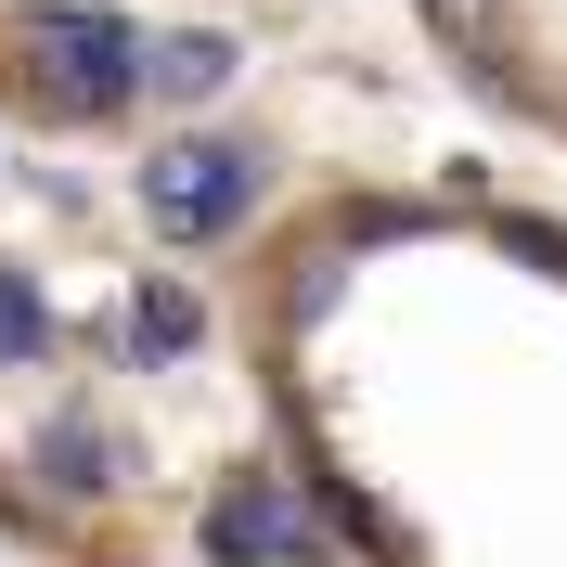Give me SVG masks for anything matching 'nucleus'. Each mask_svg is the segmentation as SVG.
Listing matches in <instances>:
<instances>
[{
	"label": "nucleus",
	"mask_w": 567,
	"mask_h": 567,
	"mask_svg": "<svg viewBox=\"0 0 567 567\" xmlns=\"http://www.w3.org/2000/svg\"><path fill=\"white\" fill-rule=\"evenodd\" d=\"M246 207H258V155H246V142H168V155L142 168V219L181 233V246L233 233Z\"/></svg>",
	"instance_id": "1"
},
{
	"label": "nucleus",
	"mask_w": 567,
	"mask_h": 567,
	"mask_svg": "<svg viewBox=\"0 0 567 567\" xmlns=\"http://www.w3.org/2000/svg\"><path fill=\"white\" fill-rule=\"evenodd\" d=\"M27 39H39V91H65V116H104V104H130L142 91V39L116 27V13H27Z\"/></svg>",
	"instance_id": "2"
},
{
	"label": "nucleus",
	"mask_w": 567,
	"mask_h": 567,
	"mask_svg": "<svg viewBox=\"0 0 567 567\" xmlns=\"http://www.w3.org/2000/svg\"><path fill=\"white\" fill-rule=\"evenodd\" d=\"M207 555L219 567H258V555H310V516L258 477V491H219V516H207Z\"/></svg>",
	"instance_id": "3"
},
{
	"label": "nucleus",
	"mask_w": 567,
	"mask_h": 567,
	"mask_svg": "<svg viewBox=\"0 0 567 567\" xmlns=\"http://www.w3.org/2000/svg\"><path fill=\"white\" fill-rule=\"evenodd\" d=\"M39 464H52V491H78V503L116 491V439L91 413H52V425H39Z\"/></svg>",
	"instance_id": "4"
},
{
	"label": "nucleus",
	"mask_w": 567,
	"mask_h": 567,
	"mask_svg": "<svg viewBox=\"0 0 567 567\" xmlns=\"http://www.w3.org/2000/svg\"><path fill=\"white\" fill-rule=\"evenodd\" d=\"M142 78H155V91H168V104H219V91H233V39H155V52H142Z\"/></svg>",
	"instance_id": "5"
},
{
	"label": "nucleus",
	"mask_w": 567,
	"mask_h": 567,
	"mask_svg": "<svg viewBox=\"0 0 567 567\" xmlns=\"http://www.w3.org/2000/svg\"><path fill=\"white\" fill-rule=\"evenodd\" d=\"M194 336H207V310H194L181 284H142V297H130V349H142V361H181Z\"/></svg>",
	"instance_id": "6"
},
{
	"label": "nucleus",
	"mask_w": 567,
	"mask_h": 567,
	"mask_svg": "<svg viewBox=\"0 0 567 567\" xmlns=\"http://www.w3.org/2000/svg\"><path fill=\"white\" fill-rule=\"evenodd\" d=\"M0 349H13V361L39 349V297H27V284H13V271H0Z\"/></svg>",
	"instance_id": "7"
},
{
	"label": "nucleus",
	"mask_w": 567,
	"mask_h": 567,
	"mask_svg": "<svg viewBox=\"0 0 567 567\" xmlns=\"http://www.w3.org/2000/svg\"><path fill=\"white\" fill-rule=\"evenodd\" d=\"M425 13H439V27H477V13H491V0H425Z\"/></svg>",
	"instance_id": "8"
}]
</instances>
